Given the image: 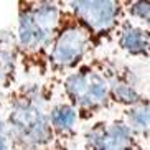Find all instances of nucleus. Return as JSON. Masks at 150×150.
Instances as JSON below:
<instances>
[{
  "label": "nucleus",
  "mask_w": 150,
  "mask_h": 150,
  "mask_svg": "<svg viewBox=\"0 0 150 150\" xmlns=\"http://www.w3.org/2000/svg\"><path fill=\"white\" fill-rule=\"evenodd\" d=\"M50 127L53 132L54 142L59 150H73L81 134V120L78 112L69 102H66L61 96L53 97L48 110Z\"/></svg>",
  "instance_id": "obj_7"
},
{
  "label": "nucleus",
  "mask_w": 150,
  "mask_h": 150,
  "mask_svg": "<svg viewBox=\"0 0 150 150\" xmlns=\"http://www.w3.org/2000/svg\"><path fill=\"white\" fill-rule=\"evenodd\" d=\"M81 134L84 150H149V144L140 140L117 112L89 122L81 129Z\"/></svg>",
  "instance_id": "obj_6"
},
{
  "label": "nucleus",
  "mask_w": 150,
  "mask_h": 150,
  "mask_svg": "<svg viewBox=\"0 0 150 150\" xmlns=\"http://www.w3.org/2000/svg\"><path fill=\"white\" fill-rule=\"evenodd\" d=\"M112 41H115L117 50L122 51L127 58L142 59V61L149 59L150 35L147 27H142L129 18H124L115 30Z\"/></svg>",
  "instance_id": "obj_9"
},
{
  "label": "nucleus",
  "mask_w": 150,
  "mask_h": 150,
  "mask_svg": "<svg viewBox=\"0 0 150 150\" xmlns=\"http://www.w3.org/2000/svg\"><path fill=\"white\" fill-rule=\"evenodd\" d=\"M124 15L125 18L149 28L150 23V4L147 0H130L124 2Z\"/></svg>",
  "instance_id": "obj_12"
},
{
  "label": "nucleus",
  "mask_w": 150,
  "mask_h": 150,
  "mask_svg": "<svg viewBox=\"0 0 150 150\" xmlns=\"http://www.w3.org/2000/svg\"><path fill=\"white\" fill-rule=\"evenodd\" d=\"M63 5L91 33L97 50L112 41L117 27L125 18L122 0H71Z\"/></svg>",
  "instance_id": "obj_5"
},
{
  "label": "nucleus",
  "mask_w": 150,
  "mask_h": 150,
  "mask_svg": "<svg viewBox=\"0 0 150 150\" xmlns=\"http://www.w3.org/2000/svg\"><path fill=\"white\" fill-rule=\"evenodd\" d=\"M97 51L93 36L61 2L58 28L48 53L46 79L58 83Z\"/></svg>",
  "instance_id": "obj_4"
},
{
  "label": "nucleus",
  "mask_w": 150,
  "mask_h": 150,
  "mask_svg": "<svg viewBox=\"0 0 150 150\" xmlns=\"http://www.w3.org/2000/svg\"><path fill=\"white\" fill-rule=\"evenodd\" d=\"M0 150H8L7 137H5V130H4V124H2V117H0Z\"/></svg>",
  "instance_id": "obj_13"
},
{
  "label": "nucleus",
  "mask_w": 150,
  "mask_h": 150,
  "mask_svg": "<svg viewBox=\"0 0 150 150\" xmlns=\"http://www.w3.org/2000/svg\"><path fill=\"white\" fill-rule=\"evenodd\" d=\"M20 83L18 50L15 30L5 28L0 31V93H7Z\"/></svg>",
  "instance_id": "obj_10"
},
{
  "label": "nucleus",
  "mask_w": 150,
  "mask_h": 150,
  "mask_svg": "<svg viewBox=\"0 0 150 150\" xmlns=\"http://www.w3.org/2000/svg\"><path fill=\"white\" fill-rule=\"evenodd\" d=\"M61 2L22 0L17 8L15 41L18 50L20 78L23 81L46 79L50 46L58 28Z\"/></svg>",
  "instance_id": "obj_2"
},
{
  "label": "nucleus",
  "mask_w": 150,
  "mask_h": 150,
  "mask_svg": "<svg viewBox=\"0 0 150 150\" xmlns=\"http://www.w3.org/2000/svg\"><path fill=\"white\" fill-rule=\"evenodd\" d=\"M56 89V83L43 79L20 81L0 93V117L8 150H59L48 119Z\"/></svg>",
  "instance_id": "obj_1"
},
{
  "label": "nucleus",
  "mask_w": 150,
  "mask_h": 150,
  "mask_svg": "<svg viewBox=\"0 0 150 150\" xmlns=\"http://www.w3.org/2000/svg\"><path fill=\"white\" fill-rule=\"evenodd\" d=\"M147 91L140 86L139 76L129 64L122 61H115L114 74H112V84H110V99L114 109H125L130 107L142 99H145Z\"/></svg>",
  "instance_id": "obj_8"
},
{
  "label": "nucleus",
  "mask_w": 150,
  "mask_h": 150,
  "mask_svg": "<svg viewBox=\"0 0 150 150\" xmlns=\"http://www.w3.org/2000/svg\"><path fill=\"white\" fill-rule=\"evenodd\" d=\"M115 61L117 58L94 54L56 83L58 96L74 107L81 125L115 110L110 99Z\"/></svg>",
  "instance_id": "obj_3"
},
{
  "label": "nucleus",
  "mask_w": 150,
  "mask_h": 150,
  "mask_svg": "<svg viewBox=\"0 0 150 150\" xmlns=\"http://www.w3.org/2000/svg\"><path fill=\"white\" fill-rule=\"evenodd\" d=\"M119 117L122 119V122L127 125L134 134H135L140 140L149 144V130H150V104L149 97L142 99L140 102H137L130 107L117 110Z\"/></svg>",
  "instance_id": "obj_11"
}]
</instances>
